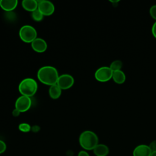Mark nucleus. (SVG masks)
<instances>
[{
	"label": "nucleus",
	"instance_id": "obj_16",
	"mask_svg": "<svg viewBox=\"0 0 156 156\" xmlns=\"http://www.w3.org/2000/svg\"><path fill=\"white\" fill-rule=\"evenodd\" d=\"M109 67L112 70L113 72L118 70H121V68L122 67V62L119 60H114L111 63Z\"/></svg>",
	"mask_w": 156,
	"mask_h": 156
},
{
	"label": "nucleus",
	"instance_id": "obj_12",
	"mask_svg": "<svg viewBox=\"0 0 156 156\" xmlns=\"http://www.w3.org/2000/svg\"><path fill=\"white\" fill-rule=\"evenodd\" d=\"M21 4L26 10L33 12L38 9V2L35 0H24L22 1Z\"/></svg>",
	"mask_w": 156,
	"mask_h": 156
},
{
	"label": "nucleus",
	"instance_id": "obj_13",
	"mask_svg": "<svg viewBox=\"0 0 156 156\" xmlns=\"http://www.w3.org/2000/svg\"><path fill=\"white\" fill-rule=\"evenodd\" d=\"M93 151L96 156H107L109 154V148L104 144H98Z\"/></svg>",
	"mask_w": 156,
	"mask_h": 156
},
{
	"label": "nucleus",
	"instance_id": "obj_14",
	"mask_svg": "<svg viewBox=\"0 0 156 156\" xmlns=\"http://www.w3.org/2000/svg\"><path fill=\"white\" fill-rule=\"evenodd\" d=\"M112 79L117 84H122L126 81V75L122 70H118L113 73Z\"/></svg>",
	"mask_w": 156,
	"mask_h": 156
},
{
	"label": "nucleus",
	"instance_id": "obj_24",
	"mask_svg": "<svg viewBox=\"0 0 156 156\" xmlns=\"http://www.w3.org/2000/svg\"><path fill=\"white\" fill-rule=\"evenodd\" d=\"M20 113H21V112H20V111H18L17 109L15 108V109L13 110V112H12V115H13L15 117H16V116H19V115H20Z\"/></svg>",
	"mask_w": 156,
	"mask_h": 156
},
{
	"label": "nucleus",
	"instance_id": "obj_23",
	"mask_svg": "<svg viewBox=\"0 0 156 156\" xmlns=\"http://www.w3.org/2000/svg\"><path fill=\"white\" fill-rule=\"evenodd\" d=\"M78 156H90L89 154L85 151H81L79 152Z\"/></svg>",
	"mask_w": 156,
	"mask_h": 156
},
{
	"label": "nucleus",
	"instance_id": "obj_3",
	"mask_svg": "<svg viewBox=\"0 0 156 156\" xmlns=\"http://www.w3.org/2000/svg\"><path fill=\"white\" fill-rule=\"evenodd\" d=\"M38 84L37 82L32 78H26L23 79L19 84L18 90L23 96L27 97L33 96L37 92Z\"/></svg>",
	"mask_w": 156,
	"mask_h": 156
},
{
	"label": "nucleus",
	"instance_id": "obj_1",
	"mask_svg": "<svg viewBox=\"0 0 156 156\" xmlns=\"http://www.w3.org/2000/svg\"><path fill=\"white\" fill-rule=\"evenodd\" d=\"M58 77L57 69L52 66H43L37 72L38 80L43 84L49 86L57 84Z\"/></svg>",
	"mask_w": 156,
	"mask_h": 156
},
{
	"label": "nucleus",
	"instance_id": "obj_2",
	"mask_svg": "<svg viewBox=\"0 0 156 156\" xmlns=\"http://www.w3.org/2000/svg\"><path fill=\"white\" fill-rule=\"evenodd\" d=\"M79 141L80 146L87 151L93 150L99 144L98 135L93 131L85 130L81 133Z\"/></svg>",
	"mask_w": 156,
	"mask_h": 156
},
{
	"label": "nucleus",
	"instance_id": "obj_18",
	"mask_svg": "<svg viewBox=\"0 0 156 156\" xmlns=\"http://www.w3.org/2000/svg\"><path fill=\"white\" fill-rule=\"evenodd\" d=\"M18 129L21 132L26 133V132H29L30 130L31 127L29 124L26 122H23L20 124V125L18 126Z\"/></svg>",
	"mask_w": 156,
	"mask_h": 156
},
{
	"label": "nucleus",
	"instance_id": "obj_20",
	"mask_svg": "<svg viewBox=\"0 0 156 156\" xmlns=\"http://www.w3.org/2000/svg\"><path fill=\"white\" fill-rule=\"evenodd\" d=\"M7 149L6 144L4 141L0 140V154L4 153Z\"/></svg>",
	"mask_w": 156,
	"mask_h": 156
},
{
	"label": "nucleus",
	"instance_id": "obj_19",
	"mask_svg": "<svg viewBox=\"0 0 156 156\" xmlns=\"http://www.w3.org/2000/svg\"><path fill=\"white\" fill-rule=\"evenodd\" d=\"M149 14L156 21V4L151 7L149 9Z\"/></svg>",
	"mask_w": 156,
	"mask_h": 156
},
{
	"label": "nucleus",
	"instance_id": "obj_6",
	"mask_svg": "<svg viewBox=\"0 0 156 156\" xmlns=\"http://www.w3.org/2000/svg\"><path fill=\"white\" fill-rule=\"evenodd\" d=\"M32 101L30 98L21 95L15 102V108L20 112L27 111L31 107Z\"/></svg>",
	"mask_w": 156,
	"mask_h": 156
},
{
	"label": "nucleus",
	"instance_id": "obj_10",
	"mask_svg": "<svg viewBox=\"0 0 156 156\" xmlns=\"http://www.w3.org/2000/svg\"><path fill=\"white\" fill-rule=\"evenodd\" d=\"M152 151L146 144H140L135 147L133 151V156H151Z\"/></svg>",
	"mask_w": 156,
	"mask_h": 156
},
{
	"label": "nucleus",
	"instance_id": "obj_22",
	"mask_svg": "<svg viewBox=\"0 0 156 156\" xmlns=\"http://www.w3.org/2000/svg\"><path fill=\"white\" fill-rule=\"evenodd\" d=\"M151 31H152V34L153 36L156 38V21H155V22L153 24V25H152V26Z\"/></svg>",
	"mask_w": 156,
	"mask_h": 156
},
{
	"label": "nucleus",
	"instance_id": "obj_9",
	"mask_svg": "<svg viewBox=\"0 0 156 156\" xmlns=\"http://www.w3.org/2000/svg\"><path fill=\"white\" fill-rule=\"evenodd\" d=\"M31 46L35 52L41 53L47 49L48 44L44 39L37 38L31 43Z\"/></svg>",
	"mask_w": 156,
	"mask_h": 156
},
{
	"label": "nucleus",
	"instance_id": "obj_4",
	"mask_svg": "<svg viewBox=\"0 0 156 156\" xmlns=\"http://www.w3.org/2000/svg\"><path fill=\"white\" fill-rule=\"evenodd\" d=\"M19 35L22 41L25 43H32L37 37L36 29L30 25L22 26L19 31Z\"/></svg>",
	"mask_w": 156,
	"mask_h": 156
},
{
	"label": "nucleus",
	"instance_id": "obj_21",
	"mask_svg": "<svg viewBox=\"0 0 156 156\" xmlns=\"http://www.w3.org/2000/svg\"><path fill=\"white\" fill-rule=\"evenodd\" d=\"M149 147H150L152 152L156 151V140L152 141L149 145Z\"/></svg>",
	"mask_w": 156,
	"mask_h": 156
},
{
	"label": "nucleus",
	"instance_id": "obj_15",
	"mask_svg": "<svg viewBox=\"0 0 156 156\" xmlns=\"http://www.w3.org/2000/svg\"><path fill=\"white\" fill-rule=\"evenodd\" d=\"M61 94L62 89L57 84L50 86L49 89V94L51 98L53 99H57L60 98Z\"/></svg>",
	"mask_w": 156,
	"mask_h": 156
},
{
	"label": "nucleus",
	"instance_id": "obj_8",
	"mask_svg": "<svg viewBox=\"0 0 156 156\" xmlns=\"http://www.w3.org/2000/svg\"><path fill=\"white\" fill-rule=\"evenodd\" d=\"M38 9L44 16H50L54 13L55 7L51 2L44 0L38 2Z\"/></svg>",
	"mask_w": 156,
	"mask_h": 156
},
{
	"label": "nucleus",
	"instance_id": "obj_25",
	"mask_svg": "<svg viewBox=\"0 0 156 156\" xmlns=\"http://www.w3.org/2000/svg\"><path fill=\"white\" fill-rule=\"evenodd\" d=\"M151 156H156V151H153V152H152Z\"/></svg>",
	"mask_w": 156,
	"mask_h": 156
},
{
	"label": "nucleus",
	"instance_id": "obj_17",
	"mask_svg": "<svg viewBox=\"0 0 156 156\" xmlns=\"http://www.w3.org/2000/svg\"><path fill=\"white\" fill-rule=\"evenodd\" d=\"M44 15L40 12L38 9L32 12V17L35 21H40L43 20Z\"/></svg>",
	"mask_w": 156,
	"mask_h": 156
},
{
	"label": "nucleus",
	"instance_id": "obj_5",
	"mask_svg": "<svg viewBox=\"0 0 156 156\" xmlns=\"http://www.w3.org/2000/svg\"><path fill=\"white\" fill-rule=\"evenodd\" d=\"M113 73L109 66H102L96 71L94 77L99 82H105L112 79Z\"/></svg>",
	"mask_w": 156,
	"mask_h": 156
},
{
	"label": "nucleus",
	"instance_id": "obj_11",
	"mask_svg": "<svg viewBox=\"0 0 156 156\" xmlns=\"http://www.w3.org/2000/svg\"><path fill=\"white\" fill-rule=\"evenodd\" d=\"M18 5L16 0H1L0 7L2 10L6 12H11Z\"/></svg>",
	"mask_w": 156,
	"mask_h": 156
},
{
	"label": "nucleus",
	"instance_id": "obj_7",
	"mask_svg": "<svg viewBox=\"0 0 156 156\" xmlns=\"http://www.w3.org/2000/svg\"><path fill=\"white\" fill-rule=\"evenodd\" d=\"M74 82V80L72 76L68 74H63L59 76L57 85L62 90H67L72 87Z\"/></svg>",
	"mask_w": 156,
	"mask_h": 156
}]
</instances>
